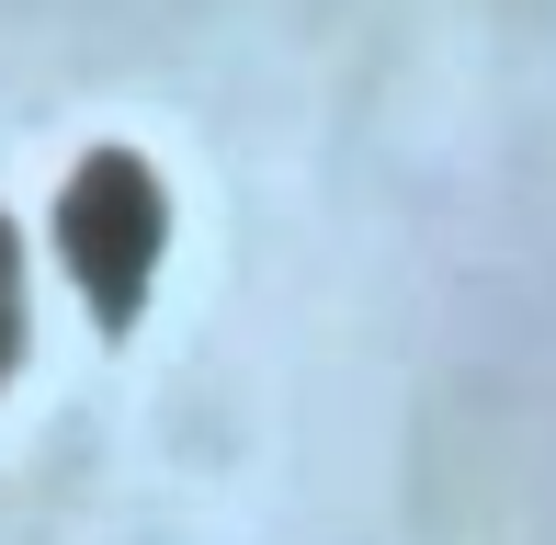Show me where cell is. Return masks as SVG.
<instances>
[{
  "instance_id": "7a4b0ae2",
  "label": "cell",
  "mask_w": 556,
  "mask_h": 545,
  "mask_svg": "<svg viewBox=\"0 0 556 545\" xmlns=\"http://www.w3.org/2000/svg\"><path fill=\"white\" fill-rule=\"evenodd\" d=\"M12 364H23V228L0 216V386H12Z\"/></svg>"
},
{
  "instance_id": "6da1fadb",
  "label": "cell",
  "mask_w": 556,
  "mask_h": 545,
  "mask_svg": "<svg viewBox=\"0 0 556 545\" xmlns=\"http://www.w3.org/2000/svg\"><path fill=\"white\" fill-rule=\"evenodd\" d=\"M160 251H170V182L137 148H91L58 182V262L80 284L91 330H137L148 284H160Z\"/></svg>"
}]
</instances>
